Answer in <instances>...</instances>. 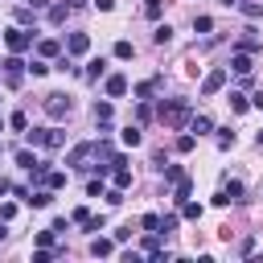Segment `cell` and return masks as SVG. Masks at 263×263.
<instances>
[{"mask_svg": "<svg viewBox=\"0 0 263 263\" xmlns=\"http://www.w3.org/2000/svg\"><path fill=\"white\" fill-rule=\"evenodd\" d=\"M189 119H193L189 99H168V103H160V123H168V127H189Z\"/></svg>", "mask_w": 263, "mask_h": 263, "instance_id": "1", "label": "cell"}, {"mask_svg": "<svg viewBox=\"0 0 263 263\" xmlns=\"http://www.w3.org/2000/svg\"><path fill=\"white\" fill-rule=\"evenodd\" d=\"M25 140L37 144V148H62L66 132H58V127H33V132H25Z\"/></svg>", "mask_w": 263, "mask_h": 263, "instance_id": "2", "label": "cell"}, {"mask_svg": "<svg viewBox=\"0 0 263 263\" xmlns=\"http://www.w3.org/2000/svg\"><path fill=\"white\" fill-rule=\"evenodd\" d=\"M25 74H29V62H25L21 53H8V58H4V82L16 90V86L25 82Z\"/></svg>", "mask_w": 263, "mask_h": 263, "instance_id": "3", "label": "cell"}, {"mask_svg": "<svg viewBox=\"0 0 263 263\" xmlns=\"http://www.w3.org/2000/svg\"><path fill=\"white\" fill-rule=\"evenodd\" d=\"M45 111H49V119H66L74 111V103H70V95L53 90V95H45Z\"/></svg>", "mask_w": 263, "mask_h": 263, "instance_id": "4", "label": "cell"}, {"mask_svg": "<svg viewBox=\"0 0 263 263\" xmlns=\"http://www.w3.org/2000/svg\"><path fill=\"white\" fill-rule=\"evenodd\" d=\"M4 41H8V49H12V53H25V49H33V33H29L25 25L8 29V33H4Z\"/></svg>", "mask_w": 263, "mask_h": 263, "instance_id": "5", "label": "cell"}, {"mask_svg": "<svg viewBox=\"0 0 263 263\" xmlns=\"http://www.w3.org/2000/svg\"><path fill=\"white\" fill-rule=\"evenodd\" d=\"M226 86V66H218V70H210L205 74V82H201V95H218Z\"/></svg>", "mask_w": 263, "mask_h": 263, "instance_id": "6", "label": "cell"}, {"mask_svg": "<svg viewBox=\"0 0 263 263\" xmlns=\"http://www.w3.org/2000/svg\"><path fill=\"white\" fill-rule=\"evenodd\" d=\"M86 49H90V37H86V33H70V37H66V53H74V58H82Z\"/></svg>", "mask_w": 263, "mask_h": 263, "instance_id": "7", "label": "cell"}, {"mask_svg": "<svg viewBox=\"0 0 263 263\" xmlns=\"http://www.w3.org/2000/svg\"><path fill=\"white\" fill-rule=\"evenodd\" d=\"M230 70L247 78V74H251V53H247V49H234V53H230Z\"/></svg>", "mask_w": 263, "mask_h": 263, "instance_id": "8", "label": "cell"}, {"mask_svg": "<svg viewBox=\"0 0 263 263\" xmlns=\"http://www.w3.org/2000/svg\"><path fill=\"white\" fill-rule=\"evenodd\" d=\"M123 95H127V78L123 74H111L107 78V99H123Z\"/></svg>", "mask_w": 263, "mask_h": 263, "instance_id": "9", "label": "cell"}, {"mask_svg": "<svg viewBox=\"0 0 263 263\" xmlns=\"http://www.w3.org/2000/svg\"><path fill=\"white\" fill-rule=\"evenodd\" d=\"M86 156H95V144H74L70 156H66V164H82Z\"/></svg>", "mask_w": 263, "mask_h": 263, "instance_id": "10", "label": "cell"}, {"mask_svg": "<svg viewBox=\"0 0 263 263\" xmlns=\"http://www.w3.org/2000/svg\"><path fill=\"white\" fill-rule=\"evenodd\" d=\"M41 185H45V189H66V173H62V168H45Z\"/></svg>", "mask_w": 263, "mask_h": 263, "instance_id": "11", "label": "cell"}, {"mask_svg": "<svg viewBox=\"0 0 263 263\" xmlns=\"http://www.w3.org/2000/svg\"><path fill=\"white\" fill-rule=\"evenodd\" d=\"M238 49H263V37H255V29H242V37H238Z\"/></svg>", "mask_w": 263, "mask_h": 263, "instance_id": "12", "label": "cell"}, {"mask_svg": "<svg viewBox=\"0 0 263 263\" xmlns=\"http://www.w3.org/2000/svg\"><path fill=\"white\" fill-rule=\"evenodd\" d=\"M45 16H49V25H62V21L70 16V4H49V8H45Z\"/></svg>", "mask_w": 263, "mask_h": 263, "instance_id": "13", "label": "cell"}, {"mask_svg": "<svg viewBox=\"0 0 263 263\" xmlns=\"http://www.w3.org/2000/svg\"><path fill=\"white\" fill-rule=\"evenodd\" d=\"M189 132H193V136H205V132H214L210 115H193V119H189Z\"/></svg>", "mask_w": 263, "mask_h": 263, "instance_id": "14", "label": "cell"}, {"mask_svg": "<svg viewBox=\"0 0 263 263\" xmlns=\"http://www.w3.org/2000/svg\"><path fill=\"white\" fill-rule=\"evenodd\" d=\"M58 49H62V45H58L53 37H41V41H37V53H41V58H58Z\"/></svg>", "mask_w": 263, "mask_h": 263, "instance_id": "15", "label": "cell"}, {"mask_svg": "<svg viewBox=\"0 0 263 263\" xmlns=\"http://www.w3.org/2000/svg\"><path fill=\"white\" fill-rule=\"evenodd\" d=\"M156 86H160V78H144V82H136V99H152Z\"/></svg>", "mask_w": 263, "mask_h": 263, "instance_id": "16", "label": "cell"}, {"mask_svg": "<svg viewBox=\"0 0 263 263\" xmlns=\"http://www.w3.org/2000/svg\"><path fill=\"white\" fill-rule=\"evenodd\" d=\"M148 119H152V103H148V99H140V103H136V123L144 127Z\"/></svg>", "mask_w": 263, "mask_h": 263, "instance_id": "17", "label": "cell"}, {"mask_svg": "<svg viewBox=\"0 0 263 263\" xmlns=\"http://www.w3.org/2000/svg\"><path fill=\"white\" fill-rule=\"evenodd\" d=\"M8 127H12V132H29V115H25V111H12V115H8Z\"/></svg>", "mask_w": 263, "mask_h": 263, "instance_id": "18", "label": "cell"}, {"mask_svg": "<svg viewBox=\"0 0 263 263\" xmlns=\"http://www.w3.org/2000/svg\"><path fill=\"white\" fill-rule=\"evenodd\" d=\"M119 140H123L127 148H140V140H144V136H140V123H136V127H123V136H119Z\"/></svg>", "mask_w": 263, "mask_h": 263, "instance_id": "19", "label": "cell"}, {"mask_svg": "<svg viewBox=\"0 0 263 263\" xmlns=\"http://www.w3.org/2000/svg\"><path fill=\"white\" fill-rule=\"evenodd\" d=\"M16 164H21V168H29V173H33V168H37V164H41V160H37V156H33V152H29V148H21V152H16Z\"/></svg>", "mask_w": 263, "mask_h": 263, "instance_id": "20", "label": "cell"}, {"mask_svg": "<svg viewBox=\"0 0 263 263\" xmlns=\"http://www.w3.org/2000/svg\"><path fill=\"white\" fill-rule=\"evenodd\" d=\"M181 218H189V222H197V218H201V205L185 197V201H181Z\"/></svg>", "mask_w": 263, "mask_h": 263, "instance_id": "21", "label": "cell"}, {"mask_svg": "<svg viewBox=\"0 0 263 263\" xmlns=\"http://www.w3.org/2000/svg\"><path fill=\"white\" fill-rule=\"evenodd\" d=\"M140 226H144V234H160V214H144Z\"/></svg>", "mask_w": 263, "mask_h": 263, "instance_id": "22", "label": "cell"}, {"mask_svg": "<svg viewBox=\"0 0 263 263\" xmlns=\"http://www.w3.org/2000/svg\"><path fill=\"white\" fill-rule=\"evenodd\" d=\"M160 12H164V0H144V16L148 21H160Z\"/></svg>", "mask_w": 263, "mask_h": 263, "instance_id": "23", "label": "cell"}, {"mask_svg": "<svg viewBox=\"0 0 263 263\" xmlns=\"http://www.w3.org/2000/svg\"><path fill=\"white\" fill-rule=\"evenodd\" d=\"M107 74V58H95L90 66H86V78H103Z\"/></svg>", "mask_w": 263, "mask_h": 263, "instance_id": "24", "label": "cell"}, {"mask_svg": "<svg viewBox=\"0 0 263 263\" xmlns=\"http://www.w3.org/2000/svg\"><path fill=\"white\" fill-rule=\"evenodd\" d=\"M90 255H95V259L111 255V238H95V242H90Z\"/></svg>", "mask_w": 263, "mask_h": 263, "instance_id": "25", "label": "cell"}, {"mask_svg": "<svg viewBox=\"0 0 263 263\" xmlns=\"http://www.w3.org/2000/svg\"><path fill=\"white\" fill-rule=\"evenodd\" d=\"M152 41H156V45H168V41H173V29H168V25H156Z\"/></svg>", "mask_w": 263, "mask_h": 263, "instance_id": "26", "label": "cell"}, {"mask_svg": "<svg viewBox=\"0 0 263 263\" xmlns=\"http://www.w3.org/2000/svg\"><path fill=\"white\" fill-rule=\"evenodd\" d=\"M247 107H251V99L238 95V90H230V111H247Z\"/></svg>", "mask_w": 263, "mask_h": 263, "instance_id": "27", "label": "cell"}, {"mask_svg": "<svg viewBox=\"0 0 263 263\" xmlns=\"http://www.w3.org/2000/svg\"><path fill=\"white\" fill-rule=\"evenodd\" d=\"M193 144H197V136H193V132L177 136V152H193Z\"/></svg>", "mask_w": 263, "mask_h": 263, "instance_id": "28", "label": "cell"}, {"mask_svg": "<svg viewBox=\"0 0 263 263\" xmlns=\"http://www.w3.org/2000/svg\"><path fill=\"white\" fill-rule=\"evenodd\" d=\"M242 16H251V21L263 16V4H259V0H247V4H242Z\"/></svg>", "mask_w": 263, "mask_h": 263, "instance_id": "29", "label": "cell"}, {"mask_svg": "<svg viewBox=\"0 0 263 263\" xmlns=\"http://www.w3.org/2000/svg\"><path fill=\"white\" fill-rule=\"evenodd\" d=\"M33 12H37L33 4H21V8H16V25H29V21H33Z\"/></svg>", "mask_w": 263, "mask_h": 263, "instance_id": "30", "label": "cell"}, {"mask_svg": "<svg viewBox=\"0 0 263 263\" xmlns=\"http://www.w3.org/2000/svg\"><path fill=\"white\" fill-rule=\"evenodd\" d=\"M132 53H136V49H132V41H115V58H119V62H127Z\"/></svg>", "mask_w": 263, "mask_h": 263, "instance_id": "31", "label": "cell"}, {"mask_svg": "<svg viewBox=\"0 0 263 263\" xmlns=\"http://www.w3.org/2000/svg\"><path fill=\"white\" fill-rule=\"evenodd\" d=\"M177 222H181L177 214H164V218H160V234H173V230H177Z\"/></svg>", "mask_w": 263, "mask_h": 263, "instance_id": "32", "label": "cell"}, {"mask_svg": "<svg viewBox=\"0 0 263 263\" xmlns=\"http://www.w3.org/2000/svg\"><path fill=\"white\" fill-rule=\"evenodd\" d=\"M210 29H214L210 16H193V33H210Z\"/></svg>", "mask_w": 263, "mask_h": 263, "instance_id": "33", "label": "cell"}, {"mask_svg": "<svg viewBox=\"0 0 263 263\" xmlns=\"http://www.w3.org/2000/svg\"><path fill=\"white\" fill-rule=\"evenodd\" d=\"M29 74H33V78H41V74H49V66H45V58H37V62H29Z\"/></svg>", "mask_w": 263, "mask_h": 263, "instance_id": "34", "label": "cell"}, {"mask_svg": "<svg viewBox=\"0 0 263 263\" xmlns=\"http://www.w3.org/2000/svg\"><path fill=\"white\" fill-rule=\"evenodd\" d=\"M99 119H111V103H95V123Z\"/></svg>", "mask_w": 263, "mask_h": 263, "instance_id": "35", "label": "cell"}, {"mask_svg": "<svg viewBox=\"0 0 263 263\" xmlns=\"http://www.w3.org/2000/svg\"><path fill=\"white\" fill-rule=\"evenodd\" d=\"M230 144H234V132L222 127V132H218V148H230Z\"/></svg>", "mask_w": 263, "mask_h": 263, "instance_id": "36", "label": "cell"}, {"mask_svg": "<svg viewBox=\"0 0 263 263\" xmlns=\"http://www.w3.org/2000/svg\"><path fill=\"white\" fill-rule=\"evenodd\" d=\"M103 197H107V201H111V205H119V201H123V189H119V185H115V189H107V193H103Z\"/></svg>", "mask_w": 263, "mask_h": 263, "instance_id": "37", "label": "cell"}, {"mask_svg": "<svg viewBox=\"0 0 263 263\" xmlns=\"http://www.w3.org/2000/svg\"><path fill=\"white\" fill-rule=\"evenodd\" d=\"M86 218H90V210H86V205H74V214H70V222H86Z\"/></svg>", "mask_w": 263, "mask_h": 263, "instance_id": "38", "label": "cell"}, {"mask_svg": "<svg viewBox=\"0 0 263 263\" xmlns=\"http://www.w3.org/2000/svg\"><path fill=\"white\" fill-rule=\"evenodd\" d=\"M53 238H58V234H53V226H49V230H41V234H37V242H41V247H53Z\"/></svg>", "mask_w": 263, "mask_h": 263, "instance_id": "39", "label": "cell"}, {"mask_svg": "<svg viewBox=\"0 0 263 263\" xmlns=\"http://www.w3.org/2000/svg\"><path fill=\"white\" fill-rule=\"evenodd\" d=\"M49 259H53V251H49V247H41V251H33V263H49Z\"/></svg>", "mask_w": 263, "mask_h": 263, "instance_id": "40", "label": "cell"}, {"mask_svg": "<svg viewBox=\"0 0 263 263\" xmlns=\"http://www.w3.org/2000/svg\"><path fill=\"white\" fill-rule=\"evenodd\" d=\"M70 230V218H53V234H66Z\"/></svg>", "mask_w": 263, "mask_h": 263, "instance_id": "41", "label": "cell"}, {"mask_svg": "<svg viewBox=\"0 0 263 263\" xmlns=\"http://www.w3.org/2000/svg\"><path fill=\"white\" fill-rule=\"evenodd\" d=\"M95 8H99V12H111V8H115V0H95Z\"/></svg>", "mask_w": 263, "mask_h": 263, "instance_id": "42", "label": "cell"}, {"mask_svg": "<svg viewBox=\"0 0 263 263\" xmlns=\"http://www.w3.org/2000/svg\"><path fill=\"white\" fill-rule=\"evenodd\" d=\"M251 107H259V111H263V90H255V95H251Z\"/></svg>", "mask_w": 263, "mask_h": 263, "instance_id": "43", "label": "cell"}, {"mask_svg": "<svg viewBox=\"0 0 263 263\" xmlns=\"http://www.w3.org/2000/svg\"><path fill=\"white\" fill-rule=\"evenodd\" d=\"M8 189H12V185H8V181H4V177H0V197H4V193H8Z\"/></svg>", "mask_w": 263, "mask_h": 263, "instance_id": "44", "label": "cell"}, {"mask_svg": "<svg viewBox=\"0 0 263 263\" xmlns=\"http://www.w3.org/2000/svg\"><path fill=\"white\" fill-rule=\"evenodd\" d=\"M29 4H33V8H49V0H29Z\"/></svg>", "mask_w": 263, "mask_h": 263, "instance_id": "45", "label": "cell"}, {"mask_svg": "<svg viewBox=\"0 0 263 263\" xmlns=\"http://www.w3.org/2000/svg\"><path fill=\"white\" fill-rule=\"evenodd\" d=\"M222 4H226V8H230V4H234V0H222Z\"/></svg>", "mask_w": 263, "mask_h": 263, "instance_id": "46", "label": "cell"}, {"mask_svg": "<svg viewBox=\"0 0 263 263\" xmlns=\"http://www.w3.org/2000/svg\"><path fill=\"white\" fill-rule=\"evenodd\" d=\"M259 148H263V132H259Z\"/></svg>", "mask_w": 263, "mask_h": 263, "instance_id": "47", "label": "cell"}, {"mask_svg": "<svg viewBox=\"0 0 263 263\" xmlns=\"http://www.w3.org/2000/svg\"><path fill=\"white\" fill-rule=\"evenodd\" d=\"M0 152H4V144H0Z\"/></svg>", "mask_w": 263, "mask_h": 263, "instance_id": "48", "label": "cell"}, {"mask_svg": "<svg viewBox=\"0 0 263 263\" xmlns=\"http://www.w3.org/2000/svg\"><path fill=\"white\" fill-rule=\"evenodd\" d=\"M0 127H4V119H0Z\"/></svg>", "mask_w": 263, "mask_h": 263, "instance_id": "49", "label": "cell"}]
</instances>
